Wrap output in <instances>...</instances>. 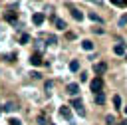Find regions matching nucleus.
I'll list each match as a JSON object with an SVG mask.
<instances>
[{"mask_svg":"<svg viewBox=\"0 0 127 125\" xmlns=\"http://www.w3.org/2000/svg\"><path fill=\"white\" fill-rule=\"evenodd\" d=\"M89 87H91L93 95H95V93H101V89H103V79H101V77H95V79H91Z\"/></svg>","mask_w":127,"mask_h":125,"instance_id":"nucleus-1","label":"nucleus"},{"mask_svg":"<svg viewBox=\"0 0 127 125\" xmlns=\"http://www.w3.org/2000/svg\"><path fill=\"white\" fill-rule=\"evenodd\" d=\"M71 107H73V109H75V111H77L81 117H85V109H83V103H81V99H77V97H75V99L71 101Z\"/></svg>","mask_w":127,"mask_h":125,"instance_id":"nucleus-2","label":"nucleus"},{"mask_svg":"<svg viewBox=\"0 0 127 125\" xmlns=\"http://www.w3.org/2000/svg\"><path fill=\"white\" fill-rule=\"evenodd\" d=\"M93 71H95V75H97V77H99V75H103V73L107 71V63H105V62L95 63V65H93Z\"/></svg>","mask_w":127,"mask_h":125,"instance_id":"nucleus-3","label":"nucleus"},{"mask_svg":"<svg viewBox=\"0 0 127 125\" xmlns=\"http://www.w3.org/2000/svg\"><path fill=\"white\" fill-rule=\"evenodd\" d=\"M44 20H46V16H44L42 12H36V14L32 16V22H34L36 26H42V24H44Z\"/></svg>","mask_w":127,"mask_h":125,"instance_id":"nucleus-4","label":"nucleus"},{"mask_svg":"<svg viewBox=\"0 0 127 125\" xmlns=\"http://www.w3.org/2000/svg\"><path fill=\"white\" fill-rule=\"evenodd\" d=\"M60 115H62L64 119H71V111H69V107H67V105H62V107H60Z\"/></svg>","mask_w":127,"mask_h":125,"instance_id":"nucleus-5","label":"nucleus"},{"mask_svg":"<svg viewBox=\"0 0 127 125\" xmlns=\"http://www.w3.org/2000/svg\"><path fill=\"white\" fill-rule=\"evenodd\" d=\"M52 22H54V26H56L58 30H65V22H64L62 18H56V16H54V18H52Z\"/></svg>","mask_w":127,"mask_h":125,"instance_id":"nucleus-6","label":"nucleus"},{"mask_svg":"<svg viewBox=\"0 0 127 125\" xmlns=\"http://www.w3.org/2000/svg\"><path fill=\"white\" fill-rule=\"evenodd\" d=\"M30 63H32V65H42V56H40V54H32Z\"/></svg>","mask_w":127,"mask_h":125,"instance_id":"nucleus-7","label":"nucleus"},{"mask_svg":"<svg viewBox=\"0 0 127 125\" xmlns=\"http://www.w3.org/2000/svg\"><path fill=\"white\" fill-rule=\"evenodd\" d=\"M77 91H79V85L77 83H69L67 85V93L69 95H77Z\"/></svg>","mask_w":127,"mask_h":125,"instance_id":"nucleus-8","label":"nucleus"},{"mask_svg":"<svg viewBox=\"0 0 127 125\" xmlns=\"http://www.w3.org/2000/svg\"><path fill=\"white\" fill-rule=\"evenodd\" d=\"M2 109H4V111H16V109H18V103H16V101H8Z\"/></svg>","mask_w":127,"mask_h":125,"instance_id":"nucleus-9","label":"nucleus"},{"mask_svg":"<svg viewBox=\"0 0 127 125\" xmlns=\"http://www.w3.org/2000/svg\"><path fill=\"white\" fill-rule=\"evenodd\" d=\"M93 99H95V103H97V105H103V103H105V95H103V91H101V93H95V95H93Z\"/></svg>","mask_w":127,"mask_h":125,"instance_id":"nucleus-10","label":"nucleus"},{"mask_svg":"<svg viewBox=\"0 0 127 125\" xmlns=\"http://www.w3.org/2000/svg\"><path fill=\"white\" fill-rule=\"evenodd\" d=\"M81 48H83L85 52H91V50H93V42H89V40H83V42H81Z\"/></svg>","mask_w":127,"mask_h":125,"instance_id":"nucleus-11","label":"nucleus"},{"mask_svg":"<svg viewBox=\"0 0 127 125\" xmlns=\"http://www.w3.org/2000/svg\"><path fill=\"white\" fill-rule=\"evenodd\" d=\"M113 54H117V56H123V54H125V46H123V44H117V46L113 48Z\"/></svg>","mask_w":127,"mask_h":125,"instance_id":"nucleus-12","label":"nucleus"},{"mask_svg":"<svg viewBox=\"0 0 127 125\" xmlns=\"http://www.w3.org/2000/svg\"><path fill=\"white\" fill-rule=\"evenodd\" d=\"M71 16H73V18H75V20H79V22H81V20H83V14H81V12H79V10H77V8H71Z\"/></svg>","mask_w":127,"mask_h":125,"instance_id":"nucleus-13","label":"nucleus"},{"mask_svg":"<svg viewBox=\"0 0 127 125\" xmlns=\"http://www.w3.org/2000/svg\"><path fill=\"white\" fill-rule=\"evenodd\" d=\"M69 69H71V71H77V69H79V62H77V60H71V62H69Z\"/></svg>","mask_w":127,"mask_h":125,"instance_id":"nucleus-14","label":"nucleus"},{"mask_svg":"<svg viewBox=\"0 0 127 125\" xmlns=\"http://www.w3.org/2000/svg\"><path fill=\"white\" fill-rule=\"evenodd\" d=\"M16 18H18V14H16V12H10V14H6V20H8V22H16Z\"/></svg>","mask_w":127,"mask_h":125,"instance_id":"nucleus-15","label":"nucleus"},{"mask_svg":"<svg viewBox=\"0 0 127 125\" xmlns=\"http://www.w3.org/2000/svg\"><path fill=\"white\" fill-rule=\"evenodd\" d=\"M113 105H115V109H121V97H119V95L113 97Z\"/></svg>","mask_w":127,"mask_h":125,"instance_id":"nucleus-16","label":"nucleus"},{"mask_svg":"<svg viewBox=\"0 0 127 125\" xmlns=\"http://www.w3.org/2000/svg\"><path fill=\"white\" fill-rule=\"evenodd\" d=\"M111 4H115V6H127V0H111Z\"/></svg>","mask_w":127,"mask_h":125,"instance_id":"nucleus-17","label":"nucleus"},{"mask_svg":"<svg viewBox=\"0 0 127 125\" xmlns=\"http://www.w3.org/2000/svg\"><path fill=\"white\" fill-rule=\"evenodd\" d=\"M8 125H22V121L16 119V117H12V119H8Z\"/></svg>","mask_w":127,"mask_h":125,"instance_id":"nucleus-18","label":"nucleus"},{"mask_svg":"<svg viewBox=\"0 0 127 125\" xmlns=\"http://www.w3.org/2000/svg\"><path fill=\"white\" fill-rule=\"evenodd\" d=\"M89 18H91L93 22H101V18H99V16H97L95 12H89Z\"/></svg>","mask_w":127,"mask_h":125,"instance_id":"nucleus-19","label":"nucleus"},{"mask_svg":"<svg viewBox=\"0 0 127 125\" xmlns=\"http://www.w3.org/2000/svg\"><path fill=\"white\" fill-rule=\"evenodd\" d=\"M28 40H30V36H28V34H22V36H20V42H22V44H26Z\"/></svg>","mask_w":127,"mask_h":125,"instance_id":"nucleus-20","label":"nucleus"},{"mask_svg":"<svg viewBox=\"0 0 127 125\" xmlns=\"http://www.w3.org/2000/svg\"><path fill=\"white\" fill-rule=\"evenodd\" d=\"M38 123H40V125H46V115H40V117H38Z\"/></svg>","mask_w":127,"mask_h":125,"instance_id":"nucleus-21","label":"nucleus"},{"mask_svg":"<svg viewBox=\"0 0 127 125\" xmlns=\"http://www.w3.org/2000/svg\"><path fill=\"white\" fill-rule=\"evenodd\" d=\"M127 24V16H121V20H119V26H125Z\"/></svg>","mask_w":127,"mask_h":125,"instance_id":"nucleus-22","label":"nucleus"},{"mask_svg":"<svg viewBox=\"0 0 127 125\" xmlns=\"http://www.w3.org/2000/svg\"><path fill=\"white\" fill-rule=\"evenodd\" d=\"M46 40H48V42H50V44H56V38H54V36H48V38H46Z\"/></svg>","mask_w":127,"mask_h":125,"instance_id":"nucleus-23","label":"nucleus"},{"mask_svg":"<svg viewBox=\"0 0 127 125\" xmlns=\"http://www.w3.org/2000/svg\"><path fill=\"white\" fill-rule=\"evenodd\" d=\"M119 125H127V119H123V121H121V123H119Z\"/></svg>","mask_w":127,"mask_h":125,"instance_id":"nucleus-24","label":"nucleus"},{"mask_svg":"<svg viewBox=\"0 0 127 125\" xmlns=\"http://www.w3.org/2000/svg\"><path fill=\"white\" fill-rule=\"evenodd\" d=\"M123 109H125V115H127V107H123Z\"/></svg>","mask_w":127,"mask_h":125,"instance_id":"nucleus-25","label":"nucleus"},{"mask_svg":"<svg viewBox=\"0 0 127 125\" xmlns=\"http://www.w3.org/2000/svg\"><path fill=\"white\" fill-rule=\"evenodd\" d=\"M89 2H99V0H89Z\"/></svg>","mask_w":127,"mask_h":125,"instance_id":"nucleus-26","label":"nucleus"},{"mask_svg":"<svg viewBox=\"0 0 127 125\" xmlns=\"http://www.w3.org/2000/svg\"><path fill=\"white\" fill-rule=\"evenodd\" d=\"M125 60H127V56H125Z\"/></svg>","mask_w":127,"mask_h":125,"instance_id":"nucleus-27","label":"nucleus"}]
</instances>
